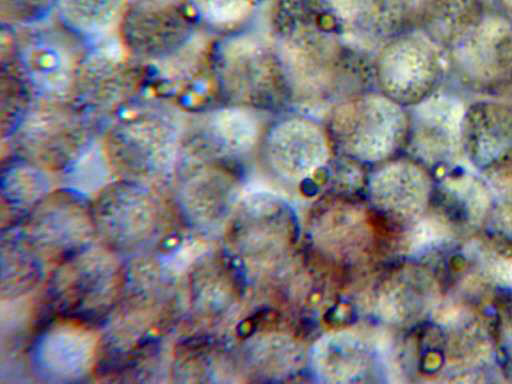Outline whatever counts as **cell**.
<instances>
[{
	"instance_id": "cell-26",
	"label": "cell",
	"mask_w": 512,
	"mask_h": 384,
	"mask_svg": "<svg viewBox=\"0 0 512 384\" xmlns=\"http://www.w3.org/2000/svg\"><path fill=\"white\" fill-rule=\"evenodd\" d=\"M1 200L8 227L19 225L55 186L56 176L12 153L2 154Z\"/></svg>"
},
{
	"instance_id": "cell-28",
	"label": "cell",
	"mask_w": 512,
	"mask_h": 384,
	"mask_svg": "<svg viewBox=\"0 0 512 384\" xmlns=\"http://www.w3.org/2000/svg\"><path fill=\"white\" fill-rule=\"evenodd\" d=\"M47 262L18 225L2 232V295L15 299L33 290L46 276Z\"/></svg>"
},
{
	"instance_id": "cell-37",
	"label": "cell",
	"mask_w": 512,
	"mask_h": 384,
	"mask_svg": "<svg viewBox=\"0 0 512 384\" xmlns=\"http://www.w3.org/2000/svg\"><path fill=\"white\" fill-rule=\"evenodd\" d=\"M493 5L512 18V0H493Z\"/></svg>"
},
{
	"instance_id": "cell-15",
	"label": "cell",
	"mask_w": 512,
	"mask_h": 384,
	"mask_svg": "<svg viewBox=\"0 0 512 384\" xmlns=\"http://www.w3.org/2000/svg\"><path fill=\"white\" fill-rule=\"evenodd\" d=\"M18 226L47 264H57L96 239L91 199L73 186L55 187Z\"/></svg>"
},
{
	"instance_id": "cell-22",
	"label": "cell",
	"mask_w": 512,
	"mask_h": 384,
	"mask_svg": "<svg viewBox=\"0 0 512 384\" xmlns=\"http://www.w3.org/2000/svg\"><path fill=\"white\" fill-rule=\"evenodd\" d=\"M279 196L266 191L242 194L233 214V243L246 256L276 253L284 247L290 224L289 210Z\"/></svg>"
},
{
	"instance_id": "cell-7",
	"label": "cell",
	"mask_w": 512,
	"mask_h": 384,
	"mask_svg": "<svg viewBox=\"0 0 512 384\" xmlns=\"http://www.w3.org/2000/svg\"><path fill=\"white\" fill-rule=\"evenodd\" d=\"M87 46L53 15L29 26H1V60L15 68L35 99H71Z\"/></svg>"
},
{
	"instance_id": "cell-34",
	"label": "cell",
	"mask_w": 512,
	"mask_h": 384,
	"mask_svg": "<svg viewBox=\"0 0 512 384\" xmlns=\"http://www.w3.org/2000/svg\"><path fill=\"white\" fill-rule=\"evenodd\" d=\"M479 232L495 251L512 254V188L494 195Z\"/></svg>"
},
{
	"instance_id": "cell-10",
	"label": "cell",
	"mask_w": 512,
	"mask_h": 384,
	"mask_svg": "<svg viewBox=\"0 0 512 384\" xmlns=\"http://www.w3.org/2000/svg\"><path fill=\"white\" fill-rule=\"evenodd\" d=\"M409 109L381 92L349 94L328 115L327 133L345 156L363 163L388 160L407 145Z\"/></svg>"
},
{
	"instance_id": "cell-12",
	"label": "cell",
	"mask_w": 512,
	"mask_h": 384,
	"mask_svg": "<svg viewBox=\"0 0 512 384\" xmlns=\"http://www.w3.org/2000/svg\"><path fill=\"white\" fill-rule=\"evenodd\" d=\"M374 76L379 92L409 109L448 82L445 53L422 29H406L379 48Z\"/></svg>"
},
{
	"instance_id": "cell-16",
	"label": "cell",
	"mask_w": 512,
	"mask_h": 384,
	"mask_svg": "<svg viewBox=\"0 0 512 384\" xmlns=\"http://www.w3.org/2000/svg\"><path fill=\"white\" fill-rule=\"evenodd\" d=\"M464 161L486 179L512 175V99L475 97L461 122Z\"/></svg>"
},
{
	"instance_id": "cell-32",
	"label": "cell",
	"mask_w": 512,
	"mask_h": 384,
	"mask_svg": "<svg viewBox=\"0 0 512 384\" xmlns=\"http://www.w3.org/2000/svg\"><path fill=\"white\" fill-rule=\"evenodd\" d=\"M206 29L223 34L236 31L267 0H193Z\"/></svg>"
},
{
	"instance_id": "cell-21",
	"label": "cell",
	"mask_w": 512,
	"mask_h": 384,
	"mask_svg": "<svg viewBox=\"0 0 512 384\" xmlns=\"http://www.w3.org/2000/svg\"><path fill=\"white\" fill-rule=\"evenodd\" d=\"M433 174L435 191L430 212L457 232H479L494 197L487 179L461 161Z\"/></svg>"
},
{
	"instance_id": "cell-9",
	"label": "cell",
	"mask_w": 512,
	"mask_h": 384,
	"mask_svg": "<svg viewBox=\"0 0 512 384\" xmlns=\"http://www.w3.org/2000/svg\"><path fill=\"white\" fill-rule=\"evenodd\" d=\"M443 50L448 79L461 94L512 97V18L497 7L489 5Z\"/></svg>"
},
{
	"instance_id": "cell-27",
	"label": "cell",
	"mask_w": 512,
	"mask_h": 384,
	"mask_svg": "<svg viewBox=\"0 0 512 384\" xmlns=\"http://www.w3.org/2000/svg\"><path fill=\"white\" fill-rule=\"evenodd\" d=\"M128 0H58L53 16L87 45L118 34Z\"/></svg>"
},
{
	"instance_id": "cell-36",
	"label": "cell",
	"mask_w": 512,
	"mask_h": 384,
	"mask_svg": "<svg viewBox=\"0 0 512 384\" xmlns=\"http://www.w3.org/2000/svg\"><path fill=\"white\" fill-rule=\"evenodd\" d=\"M493 358L502 376L512 382V319L495 341Z\"/></svg>"
},
{
	"instance_id": "cell-25",
	"label": "cell",
	"mask_w": 512,
	"mask_h": 384,
	"mask_svg": "<svg viewBox=\"0 0 512 384\" xmlns=\"http://www.w3.org/2000/svg\"><path fill=\"white\" fill-rule=\"evenodd\" d=\"M343 23L350 41L368 48L404 28L400 0H323Z\"/></svg>"
},
{
	"instance_id": "cell-8",
	"label": "cell",
	"mask_w": 512,
	"mask_h": 384,
	"mask_svg": "<svg viewBox=\"0 0 512 384\" xmlns=\"http://www.w3.org/2000/svg\"><path fill=\"white\" fill-rule=\"evenodd\" d=\"M212 60L220 103L263 112L292 99L275 45L258 36L238 30L217 34Z\"/></svg>"
},
{
	"instance_id": "cell-1",
	"label": "cell",
	"mask_w": 512,
	"mask_h": 384,
	"mask_svg": "<svg viewBox=\"0 0 512 384\" xmlns=\"http://www.w3.org/2000/svg\"><path fill=\"white\" fill-rule=\"evenodd\" d=\"M176 284L155 261L126 265L121 298L99 336L93 374L113 380L149 376L181 321Z\"/></svg>"
},
{
	"instance_id": "cell-17",
	"label": "cell",
	"mask_w": 512,
	"mask_h": 384,
	"mask_svg": "<svg viewBox=\"0 0 512 384\" xmlns=\"http://www.w3.org/2000/svg\"><path fill=\"white\" fill-rule=\"evenodd\" d=\"M262 111L219 103L187 115L183 147L200 156L232 164L263 139Z\"/></svg>"
},
{
	"instance_id": "cell-24",
	"label": "cell",
	"mask_w": 512,
	"mask_h": 384,
	"mask_svg": "<svg viewBox=\"0 0 512 384\" xmlns=\"http://www.w3.org/2000/svg\"><path fill=\"white\" fill-rule=\"evenodd\" d=\"M374 349L363 333L353 329L332 331L312 346L308 360L313 375L325 383L363 382L372 369Z\"/></svg>"
},
{
	"instance_id": "cell-14",
	"label": "cell",
	"mask_w": 512,
	"mask_h": 384,
	"mask_svg": "<svg viewBox=\"0 0 512 384\" xmlns=\"http://www.w3.org/2000/svg\"><path fill=\"white\" fill-rule=\"evenodd\" d=\"M185 227L209 229L233 214L241 196L231 164L183 147L167 184Z\"/></svg>"
},
{
	"instance_id": "cell-33",
	"label": "cell",
	"mask_w": 512,
	"mask_h": 384,
	"mask_svg": "<svg viewBox=\"0 0 512 384\" xmlns=\"http://www.w3.org/2000/svg\"><path fill=\"white\" fill-rule=\"evenodd\" d=\"M1 140L17 126L35 100L32 92L15 68L1 60Z\"/></svg>"
},
{
	"instance_id": "cell-13",
	"label": "cell",
	"mask_w": 512,
	"mask_h": 384,
	"mask_svg": "<svg viewBox=\"0 0 512 384\" xmlns=\"http://www.w3.org/2000/svg\"><path fill=\"white\" fill-rule=\"evenodd\" d=\"M204 29L193 0H128L118 37L133 58L154 66L179 54Z\"/></svg>"
},
{
	"instance_id": "cell-20",
	"label": "cell",
	"mask_w": 512,
	"mask_h": 384,
	"mask_svg": "<svg viewBox=\"0 0 512 384\" xmlns=\"http://www.w3.org/2000/svg\"><path fill=\"white\" fill-rule=\"evenodd\" d=\"M367 188L369 200L379 213L410 227L430 212L435 177L416 158L399 157L384 161L374 170Z\"/></svg>"
},
{
	"instance_id": "cell-23",
	"label": "cell",
	"mask_w": 512,
	"mask_h": 384,
	"mask_svg": "<svg viewBox=\"0 0 512 384\" xmlns=\"http://www.w3.org/2000/svg\"><path fill=\"white\" fill-rule=\"evenodd\" d=\"M443 294L434 267L411 263L396 270L384 282L378 308L387 322L412 327L428 319Z\"/></svg>"
},
{
	"instance_id": "cell-29",
	"label": "cell",
	"mask_w": 512,
	"mask_h": 384,
	"mask_svg": "<svg viewBox=\"0 0 512 384\" xmlns=\"http://www.w3.org/2000/svg\"><path fill=\"white\" fill-rule=\"evenodd\" d=\"M314 224L315 241L335 256H349L365 244L367 229L359 208L334 202Z\"/></svg>"
},
{
	"instance_id": "cell-18",
	"label": "cell",
	"mask_w": 512,
	"mask_h": 384,
	"mask_svg": "<svg viewBox=\"0 0 512 384\" xmlns=\"http://www.w3.org/2000/svg\"><path fill=\"white\" fill-rule=\"evenodd\" d=\"M261 143L270 171L290 184L302 183L323 168L332 146L327 130L303 115L276 121L265 131Z\"/></svg>"
},
{
	"instance_id": "cell-11",
	"label": "cell",
	"mask_w": 512,
	"mask_h": 384,
	"mask_svg": "<svg viewBox=\"0 0 512 384\" xmlns=\"http://www.w3.org/2000/svg\"><path fill=\"white\" fill-rule=\"evenodd\" d=\"M147 92L146 66L125 50L117 34L87 46L71 99L102 128L106 120Z\"/></svg>"
},
{
	"instance_id": "cell-19",
	"label": "cell",
	"mask_w": 512,
	"mask_h": 384,
	"mask_svg": "<svg viewBox=\"0 0 512 384\" xmlns=\"http://www.w3.org/2000/svg\"><path fill=\"white\" fill-rule=\"evenodd\" d=\"M455 88L444 87L420 104L409 108L407 146L411 156L432 171L464 161L461 122L466 102Z\"/></svg>"
},
{
	"instance_id": "cell-3",
	"label": "cell",
	"mask_w": 512,
	"mask_h": 384,
	"mask_svg": "<svg viewBox=\"0 0 512 384\" xmlns=\"http://www.w3.org/2000/svg\"><path fill=\"white\" fill-rule=\"evenodd\" d=\"M188 112L147 92L102 125L99 146L110 175L167 186L184 145Z\"/></svg>"
},
{
	"instance_id": "cell-35",
	"label": "cell",
	"mask_w": 512,
	"mask_h": 384,
	"mask_svg": "<svg viewBox=\"0 0 512 384\" xmlns=\"http://www.w3.org/2000/svg\"><path fill=\"white\" fill-rule=\"evenodd\" d=\"M58 0H0L1 26L19 28L50 18Z\"/></svg>"
},
{
	"instance_id": "cell-30",
	"label": "cell",
	"mask_w": 512,
	"mask_h": 384,
	"mask_svg": "<svg viewBox=\"0 0 512 384\" xmlns=\"http://www.w3.org/2000/svg\"><path fill=\"white\" fill-rule=\"evenodd\" d=\"M489 5L487 0H431L418 28L443 49L453 37L477 20Z\"/></svg>"
},
{
	"instance_id": "cell-5",
	"label": "cell",
	"mask_w": 512,
	"mask_h": 384,
	"mask_svg": "<svg viewBox=\"0 0 512 384\" xmlns=\"http://www.w3.org/2000/svg\"><path fill=\"white\" fill-rule=\"evenodd\" d=\"M125 278L119 255L92 243L53 265L38 304V325L62 320L103 327L121 298Z\"/></svg>"
},
{
	"instance_id": "cell-4",
	"label": "cell",
	"mask_w": 512,
	"mask_h": 384,
	"mask_svg": "<svg viewBox=\"0 0 512 384\" xmlns=\"http://www.w3.org/2000/svg\"><path fill=\"white\" fill-rule=\"evenodd\" d=\"M98 243L121 254H146L184 228L167 186L128 179L104 183L91 198Z\"/></svg>"
},
{
	"instance_id": "cell-31",
	"label": "cell",
	"mask_w": 512,
	"mask_h": 384,
	"mask_svg": "<svg viewBox=\"0 0 512 384\" xmlns=\"http://www.w3.org/2000/svg\"><path fill=\"white\" fill-rule=\"evenodd\" d=\"M250 368L265 377H285L304 361L302 348L284 334H265L253 338L246 347Z\"/></svg>"
},
{
	"instance_id": "cell-2",
	"label": "cell",
	"mask_w": 512,
	"mask_h": 384,
	"mask_svg": "<svg viewBox=\"0 0 512 384\" xmlns=\"http://www.w3.org/2000/svg\"><path fill=\"white\" fill-rule=\"evenodd\" d=\"M270 16L292 97L333 96L352 73L348 48H357L341 20L323 0H275Z\"/></svg>"
},
{
	"instance_id": "cell-6",
	"label": "cell",
	"mask_w": 512,
	"mask_h": 384,
	"mask_svg": "<svg viewBox=\"0 0 512 384\" xmlns=\"http://www.w3.org/2000/svg\"><path fill=\"white\" fill-rule=\"evenodd\" d=\"M101 125L72 99H35L2 150L50 174L71 173L99 146Z\"/></svg>"
}]
</instances>
